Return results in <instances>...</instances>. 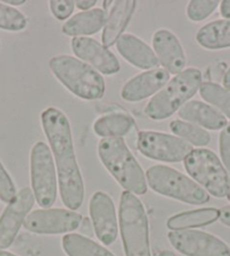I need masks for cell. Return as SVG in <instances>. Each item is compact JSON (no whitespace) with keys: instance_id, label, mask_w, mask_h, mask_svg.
Segmentation results:
<instances>
[{"instance_id":"ac0fdd59","label":"cell","mask_w":230,"mask_h":256,"mask_svg":"<svg viewBox=\"0 0 230 256\" xmlns=\"http://www.w3.org/2000/svg\"><path fill=\"white\" fill-rule=\"evenodd\" d=\"M116 48L122 58L139 69L152 70L159 64L152 48L136 35L123 34L116 42Z\"/></svg>"},{"instance_id":"9c48e42d","label":"cell","mask_w":230,"mask_h":256,"mask_svg":"<svg viewBox=\"0 0 230 256\" xmlns=\"http://www.w3.org/2000/svg\"><path fill=\"white\" fill-rule=\"evenodd\" d=\"M136 147L141 155L164 162H184L193 150L191 144L178 136L152 130L139 132Z\"/></svg>"},{"instance_id":"d6986e66","label":"cell","mask_w":230,"mask_h":256,"mask_svg":"<svg viewBox=\"0 0 230 256\" xmlns=\"http://www.w3.org/2000/svg\"><path fill=\"white\" fill-rule=\"evenodd\" d=\"M180 120L191 122L203 129L221 130L228 124L227 118L218 110L204 102L192 100L183 105L178 111Z\"/></svg>"},{"instance_id":"52a82bcc","label":"cell","mask_w":230,"mask_h":256,"mask_svg":"<svg viewBox=\"0 0 230 256\" xmlns=\"http://www.w3.org/2000/svg\"><path fill=\"white\" fill-rule=\"evenodd\" d=\"M184 168L193 180L214 198H222L230 192V176L218 156L210 149H193L184 160Z\"/></svg>"},{"instance_id":"ba28073f","label":"cell","mask_w":230,"mask_h":256,"mask_svg":"<svg viewBox=\"0 0 230 256\" xmlns=\"http://www.w3.org/2000/svg\"><path fill=\"white\" fill-rule=\"evenodd\" d=\"M30 170L35 201L42 209L51 208L56 200L58 176L51 149L43 141L30 150Z\"/></svg>"},{"instance_id":"e575fe53","label":"cell","mask_w":230,"mask_h":256,"mask_svg":"<svg viewBox=\"0 0 230 256\" xmlns=\"http://www.w3.org/2000/svg\"><path fill=\"white\" fill-rule=\"evenodd\" d=\"M220 14L224 20H230V0L220 2Z\"/></svg>"},{"instance_id":"836d02e7","label":"cell","mask_w":230,"mask_h":256,"mask_svg":"<svg viewBox=\"0 0 230 256\" xmlns=\"http://www.w3.org/2000/svg\"><path fill=\"white\" fill-rule=\"evenodd\" d=\"M219 220L224 226L230 227V206H224L220 210Z\"/></svg>"},{"instance_id":"f546056e","label":"cell","mask_w":230,"mask_h":256,"mask_svg":"<svg viewBox=\"0 0 230 256\" xmlns=\"http://www.w3.org/2000/svg\"><path fill=\"white\" fill-rule=\"evenodd\" d=\"M52 15L59 20H64L70 17L74 10V2L72 0H51L48 2Z\"/></svg>"},{"instance_id":"cb8c5ba5","label":"cell","mask_w":230,"mask_h":256,"mask_svg":"<svg viewBox=\"0 0 230 256\" xmlns=\"http://www.w3.org/2000/svg\"><path fill=\"white\" fill-rule=\"evenodd\" d=\"M62 248L68 256H115L106 247L80 234H67L62 238Z\"/></svg>"},{"instance_id":"f1b7e54d","label":"cell","mask_w":230,"mask_h":256,"mask_svg":"<svg viewBox=\"0 0 230 256\" xmlns=\"http://www.w3.org/2000/svg\"><path fill=\"white\" fill-rule=\"evenodd\" d=\"M16 194L15 184L0 160V200L5 203H10L16 196Z\"/></svg>"},{"instance_id":"e0dca14e","label":"cell","mask_w":230,"mask_h":256,"mask_svg":"<svg viewBox=\"0 0 230 256\" xmlns=\"http://www.w3.org/2000/svg\"><path fill=\"white\" fill-rule=\"evenodd\" d=\"M136 2L134 0H121L113 2L102 34V44L105 48H108L116 44L129 25L136 12Z\"/></svg>"},{"instance_id":"83f0119b","label":"cell","mask_w":230,"mask_h":256,"mask_svg":"<svg viewBox=\"0 0 230 256\" xmlns=\"http://www.w3.org/2000/svg\"><path fill=\"white\" fill-rule=\"evenodd\" d=\"M219 5L216 0H192L188 2L186 15L192 22H201L208 18Z\"/></svg>"},{"instance_id":"60d3db41","label":"cell","mask_w":230,"mask_h":256,"mask_svg":"<svg viewBox=\"0 0 230 256\" xmlns=\"http://www.w3.org/2000/svg\"><path fill=\"white\" fill-rule=\"evenodd\" d=\"M0 48H2V42H0Z\"/></svg>"},{"instance_id":"7c38bea8","label":"cell","mask_w":230,"mask_h":256,"mask_svg":"<svg viewBox=\"0 0 230 256\" xmlns=\"http://www.w3.org/2000/svg\"><path fill=\"white\" fill-rule=\"evenodd\" d=\"M34 202L32 188H23L8 203L0 216V250H6L12 245Z\"/></svg>"},{"instance_id":"4316f807","label":"cell","mask_w":230,"mask_h":256,"mask_svg":"<svg viewBox=\"0 0 230 256\" xmlns=\"http://www.w3.org/2000/svg\"><path fill=\"white\" fill-rule=\"evenodd\" d=\"M28 28V18L15 7L0 2V28L10 32H20Z\"/></svg>"},{"instance_id":"30bf717a","label":"cell","mask_w":230,"mask_h":256,"mask_svg":"<svg viewBox=\"0 0 230 256\" xmlns=\"http://www.w3.org/2000/svg\"><path fill=\"white\" fill-rule=\"evenodd\" d=\"M82 216L69 209L48 208L34 210L26 217L24 228L38 235L70 234L79 228Z\"/></svg>"},{"instance_id":"ffe728a7","label":"cell","mask_w":230,"mask_h":256,"mask_svg":"<svg viewBox=\"0 0 230 256\" xmlns=\"http://www.w3.org/2000/svg\"><path fill=\"white\" fill-rule=\"evenodd\" d=\"M108 12L102 8H92L74 15L62 26V33L74 38H88L104 28Z\"/></svg>"},{"instance_id":"5bb4252c","label":"cell","mask_w":230,"mask_h":256,"mask_svg":"<svg viewBox=\"0 0 230 256\" xmlns=\"http://www.w3.org/2000/svg\"><path fill=\"white\" fill-rule=\"evenodd\" d=\"M74 54L97 72L110 76L120 72L121 64L113 52L92 38H74L72 41Z\"/></svg>"},{"instance_id":"603a6c76","label":"cell","mask_w":230,"mask_h":256,"mask_svg":"<svg viewBox=\"0 0 230 256\" xmlns=\"http://www.w3.org/2000/svg\"><path fill=\"white\" fill-rule=\"evenodd\" d=\"M196 41L208 50L230 48V20L210 22L198 30Z\"/></svg>"},{"instance_id":"74e56055","label":"cell","mask_w":230,"mask_h":256,"mask_svg":"<svg viewBox=\"0 0 230 256\" xmlns=\"http://www.w3.org/2000/svg\"><path fill=\"white\" fill-rule=\"evenodd\" d=\"M157 256H176V254L174 253V252L165 250H162L160 253H159Z\"/></svg>"},{"instance_id":"3957f363","label":"cell","mask_w":230,"mask_h":256,"mask_svg":"<svg viewBox=\"0 0 230 256\" xmlns=\"http://www.w3.org/2000/svg\"><path fill=\"white\" fill-rule=\"evenodd\" d=\"M52 74L74 96L86 100L104 96L105 80L90 64L68 54L56 56L48 61Z\"/></svg>"},{"instance_id":"8992f818","label":"cell","mask_w":230,"mask_h":256,"mask_svg":"<svg viewBox=\"0 0 230 256\" xmlns=\"http://www.w3.org/2000/svg\"><path fill=\"white\" fill-rule=\"evenodd\" d=\"M147 184L154 192L188 204L200 206L209 202L210 196L196 180L165 165H154L146 172Z\"/></svg>"},{"instance_id":"f35d334b","label":"cell","mask_w":230,"mask_h":256,"mask_svg":"<svg viewBox=\"0 0 230 256\" xmlns=\"http://www.w3.org/2000/svg\"><path fill=\"white\" fill-rule=\"evenodd\" d=\"M0 256H17V255L10 253V252H7V250H0Z\"/></svg>"},{"instance_id":"5b68a950","label":"cell","mask_w":230,"mask_h":256,"mask_svg":"<svg viewBox=\"0 0 230 256\" xmlns=\"http://www.w3.org/2000/svg\"><path fill=\"white\" fill-rule=\"evenodd\" d=\"M118 228L126 256H152L144 206L139 198L128 191H123L120 198Z\"/></svg>"},{"instance_id":"2e32d148","label":"cell","mask_w":230,"mask_h":256,"mask_svg":"<svg viewBox=\"0 0 230 256\" xmlns=\"http://www.w3.org/2000/svg\"><path fill=\"white\" fill-rule=\"evenodd\" d=\"M170 82V74L162 68L146 70L129 79L121 90V97L130 103L141 102L154 96Z\"/></svg>"},{"instance_id":"6da1fadb","label":"cell","mask_w":230,"mask_h":256,"mask_svg":"<svg viewBox=\"0 0 230 256\" xmlns=\"http://www.w3.org/2000/svg\"><path fill=\"white\" fill-rule=\"evenodd\" d=\"M41 124L52 149L61 200L69 210H77L82 206L85 185L74 152L70 122L61 110L48 108L41 113Z\"/></svg>"},{"instance_id":"7a4b0ae2","label":"cell","mask_w":230,"mask_h":256,"mask_svg":"<svg viewBox=\"0 0 230 256\" xmlns=\"http://www.w3.org/2000/svg\"><path fill=\"white\" fill-rule=\"evenodd\" d=\"M100 160L116 182L134 196L147 193L146 174L122 138L102 139L98 144Z\"/></svg>"},{"instance_id":"1f68e13d","label":"cell","mask_w":230,"mask_h":256,"mask_svg":"<svg viewBox=\"0 0 230 256\" xmlns=\"http://www.w3.org/2000/svg\"><path fill=\"white\" fill-rule=\"evenodd\" d=\"M80 232H82V236H86V237H92L94 235V226H92V222L90 218H82V222L80 224Z\"/></svg>"},{"instance_id":"484cf974","label":"cell","mask_w":230,"mask_h":256,"mask_svg":"<svg viewBox=\"0 0 230 256\" xmlns=\"http://www.w3.org/2000/svg\"><path fill=\"white\" fill-rule=\"evenodd\" d=\"M200 95L208 103L230 118V92L218 84L206 82L200 87Z\"/></svg>"},{"instance_id":"7402d4cb","label":"cell","mask_w":230,"mask_h":256,"mask_svg":"<svg viewBox=\"0 0 230 256\" xmlns=\"http://www.w3.org/2000/svg\"><path fill=\"white\" fill-rule=\"evenodd\" d=\"M134 126V120L130 114L114 112L97 118L94 123V132L103 139L122 138L129 134Z\"/></svg>"},{"instance_id":"9a60e30c","label":"cell","mask_w":230,"mask_h":256,"mask_svg":"<svg viewBox=\"0 0 230 256\" xmlns=\"http://www.w3.org/2000/svg\"><path fill=\"white\" fill-rule=\"evenodd\" d=\"M152 46L158 62L168 74H178L185 69L186 56L182 43L170 30H157L152 36Z\"/></svg>"},{"instance_id":"d4e9b609","label":"cell","mask_w":230,"mask_h":256,"mask_svg":"<svg viewBox=\"0 0 230 256\" xmlns=\"http://www.w3.org/2000/svg\"><path fill=\"white\" fill-rule=\"evenodd\" d=\"M172 134L178 136L188 144L196 146V147H206L210 144L211 136L206 129L198 126L194 123L183 120H172L170 124Z\"/></svg>"},{"instance_id":"d590c367","label":"cell","mask_w":230,"mask_h":256,"mask_svg":"<svg viewBox=\"0 0 230 256\" xmlns=\"http://www.w3.org/2000/svg\"><path fill=\"white\" fill-rule=\"evenodd\" d=\"M224 87L230 92V67L224 76Z\"/></svg>"},{"instance_id":"44dd1931","label":"cell","mask_w":230,"mask_h":256,"mask_svg":"<svg viewBox=\"0 0 230 256\" xmlns=\"http://www.w3.org/2000/svg\"><path fill=\"white\" fill-rule=\"evenodd\" d=\"M220 211L216 208H201L184 211L168 218L166 226L172 232L188 230L191 228L204 227L216 222L219 219Z\"/></svg>"},{"instance_id":"277c9868","label":"cell","mask_w":230,"mask_h":256,"mask_svg":"<svg viewBox=\"0 0 230 256\" xmlns=\"http://www.w3.org/2000/svg\"><path fill=\"white\" fill-rule=\"evenodd\" d=\"M202 74L196 68L184 69L175 74L146 105L144 114L154 121L166 120L191 100L200 90Z\"/></svg>"},{"instance_id":"8d00e7d4","label":"cell","mask_w":230,"mask_h":256,"mask_svg":"<svg viewBox=\"0 0 230 256\" xmlns=\"http://www.w3.org/2000/svg\"><path fill=\"white\" fill-rule=\"evenodd\" d=\"M4 4H6L8 6H22L26 2L25 0H4Z\"/></svg>"},{"instance_id":"d6a6232c","label":"cell","mask_w":230,"mask_h":256,"mask_svg":"<svg viewBox=\"0 0 230 256\" xmlns=\"http://www.w3.org/2000/svg\"><path fill=\"white\" fill-rule=\"evenodd\" d=\"M96 4V0H77V2H74V6L82 12H87L92 10V7H94Z\"/></svg>"},{"instance_id":"ab89813d","label":"cell","mask_w":230,"mask_h":256,"mask_svg":"<svg viewBox=\"0 0 230 256\" xmlns=\"http://www.w3.org/2000/svg\"><path fill=\"white\" fill-rule=\"evenodd\" d=\"M227 198H228V200L230 201V192H229V194H228V196H227Z\"/></svg>"},{"instance_id":"4fadbf2b","label":"cell","mask_w":230,"mask_h":256,"mask_svg":"<svg viewBox=\"0 0 230 256\" xmlns=\"http://www.w3.org/2000/svg\"><path fill=\"white\" fill-rule=\"evenodd\" d=\"M90 214L97 238L106 246L114 244L118 235V222L112 198L103 191L95 192L90 201Z\"/></svg>"},{"instance_id":"8fae6325","label":"cell","mask_w":230,"mask_h":256,"mask_svg":"<svg viewBox=\"0 0 230 256\" xmlns=\"http://www.w3.org/2000/svg\"><path fill=\"white\" fill-rule=\"evenodd\" d=\"M168 240L185 256H230V248L220 238L209 232L188 229L168 232Z\"/></svg>"},{"instance_id":"4dcf8cb0","label":"cell","mask_w":230,"mask_h":256,"mask_svg":"<svg viewBox=\"0 0 230 256\" xmlns=\"http://www.w3.org/2000/svg\"><path fill=\"white\" fill-rule=\"evenodd\" d=\"M220 157L224 162L226 170L230 176V123L226 126L219 136Z\"/></svg>"}]
</instances>
